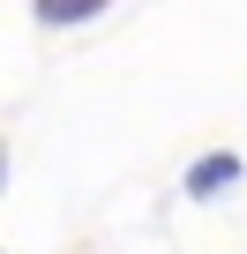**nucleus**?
<instances>
[{
  "label": "nucleus",
  "mask_w": 247,
  "mask_h": 254,
  "mask_svg": "<svg viewBox=\"0 0 247 254\" xmlns=\"http://www.w3.org/2000/svg\"><path fill=\"white\" fill-rule=\"evenodd\" d=\"M112 8V0H30V15L45 23V30H75V23H97Z\"/></svg>",
  "instance_id": "f03ea898"
},
{
  "label": "nucleus",
  "mask_w": 247,
  "mask_h": 254,
  "mask_svg": "<svg viewBox=\"0 0 247 254\" xmlns=\"http://www.w3.org/2000/svg\"><path fill=\"white\" fill-rule=\"evenodd\" d=\"M240 180H247V157H240V150H202V157L180 172V194H187V202H217V194H232Z\"/></svg>",
  "instance_id": "f257e3e1"
}]
</instances>
